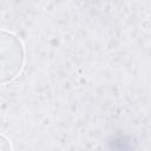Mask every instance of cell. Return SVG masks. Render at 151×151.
<instances>
[{"label":"cell","mask_w":151,"mask_h":151,"mask_svg":"<svg viewBox=\"0 0 151 151\" xmlns=\"http://www.w3.org/2000/svg\"><path fill=\"white\" fill-rule=\"evenodd\" d=\"M1 84L13 81L21 72L25 63V47L14 33L2 29L0 38Z\"/></svg>","instance_id":"obj_1"},{"label":"cell","mask_w":151,"mask_h":151,"mask_svg":"<svg viewBox=\"0 0 151 151\" xmlns=\"http://www.w3.org/2000/svg\"><path fill=\"white\" fill-rule=\"evenodd\" d=\"M1 151H12L11 143L7 140V138L1 134Z\"/></svg>","instance_id":"obj_2"}]
</instances>
